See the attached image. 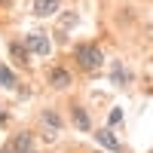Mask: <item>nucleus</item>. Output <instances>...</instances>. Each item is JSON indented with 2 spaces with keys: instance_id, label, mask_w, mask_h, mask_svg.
<instances>
[{
  "instance_id": "nucleus-1",
  "label": "nucleus",
  "mask_w": 153,
  "mask_h": 153,
  "mask_svg": "<svg viewBox=\"0 0 153 153\" xmlns=\"http://www.w3.org/2000/svg\"><path fill=\"white\" fill-rule=\"evenodd\" d=\"M76 61H80L86 71H98L101 61H104V55H101L98 46H92V43H80V46H76Z\"/></svg>"
},
{
  "instance_id": "nucleus-13",
  "label": "nucleus",
  "mask_w": 153,
  "mask_h": 153,
  "mask_svg": "<svg viewBox=\"0 0 153 153\" xmlns=\"http://www.w3.org/2000/svg\"><path fill=\"white\" fill-rule=\"evenodd\" d=\"M123 120V110H110V123H120Z\"/></svg>"
},
{
  "instance_id": "nucleus-8",
  "label": "nucleus",
  "mask_w": 153,
  "mask_h": 153,
  "mask_svg": "<svg viewBox=\"0 0 153 153\" xmlns=\"http://www.w3.org/2000/svg\"><path fill=\"white\" fill-rule=\"evenodd\" d=\"M74 123L80 126L83 132H89V113H86L83 107H74Z\"/></svg>"
},
{
  "instance_id": "nucleus-7",
  "label": "nucleus",
  "mask_w": 153,
  "mask_h": 153,
  "mask_svg": "<svg viewBox=\"0 0 153 153\" xmlns=\"http://www.w3.org/2000/svg\"><path fill=\"white\" fill-rule=\"evenodd\" d=\"M9 52H12V58H16L19 65H28V49L22 43H9Z\"/></svg>"
},
{
  "instance_id": "nucleus-2",
  "label": "nucleus",
  "mask_w": 153,
  "mask_h": 153,
  "mask_svg": "<svg viewBox=\"0 0 153 153\" xmlns=\"http://www.w3.org/2000/svg\"><path fill=\"white\" fill-rule=\"evenodd\" d=\"M28 52H34V55H49L52 52V43H49V37L46 34H40V31H31V34H25V43H22Z\"/></svg>"
},
{
  "instance_id": "nucleus-9",
  "label": "nucleus",
  "mask_w": 153,
  "mask_h": 153,
  "mask_svg": "<svg viewBox=\"0 0 153 153\" xmlns=\"http://www.w3.org/2000/svg\"><path fill=\"white\" fill-rule=\"evenodd\" d=\"M113 83H117V86H126V83H129V71H126L123 65H113Z\"/></svg>"
},
{
  "instance_id": "nucleus-15",
  "label": "nucleus",
  "mask_w": 153,
  "mask_h": 153,
  "mask_svg": "<svg viewBox=\"0 0 153 153\" xmlns=\"http://www.w3.org/2000/svg\"><path fill=\"white\" fill-rule=\"evenodd\" d=\"M0 3H3V0H0Z\"/></svg>"
},
{
  "instance_id": "nucleus-10",
  "label": "nucleus",
  "mask_w": 153,
  "mask_h": 153,
  "mask_svg": "<svg viewBox=\"0 0 153 153\" xmlns=\"http://www.w3.org/2000/svg\"><path fill=\"white\" fill-rule=\"evenodd\" d=\"M0 86H3V89H12V86H16V76H12V71L3 68V65H0Z\"/></svg>"
},
{
  "instance_id": "nucleus-3",
  "label": "nucleus",
  "mask_w": 153,
  "mask_h": 153,
  "mask_svg": "<svg viewBox=\"0 0 153 153\" xmlns=\"http://www.w3.org/2000/svg\"><path fill=\"white\" fill-rule=\"evenodd\" d=\"M6 153H37V150H34V138H31V132H19V135L9 141Z\"/></svg>"
},
{
  "instance_id": "nucleus-12",
  "label": "nucleus",
  "mask_w": 153,
  "mask_h": 153,
  "mask_svg": "<svg viewBox=\"0 0 153 153\" xmlns=\"http://www.w3.org/2000/svg\"><path fill=\"white\" fill-rule=\"evenodd\" d=\"M74 22H76V12H68V16L61 19V25H65V28H68V25H74Z\"/></svg>"
},
{
  "instance_id": "nucleus-14",
  "label": "nucleus",
  "mask_w": 153,
  "mask_h": 153,
  "mask_svg": "<svg viewBox=\"0 0 153 153\" xmlns=\"http://www.w3.org/2000/svg\"><path fill=\"white\" fill-rule=\"evenodd\" d=\"M0 123H6V110L3 107H0Z\"/></svg>"
},
{
  "instance_id": "nucleus-5",
  "label": "nucleus",
  "mask_w": 153,
  "mask_h": 153,
  "mask_svg": "<svg viewBox=\"0 0 153 153\" xmlns=\"http://www.w3.org/2000/svg\"><path fill=\"white\" fill-rule=\"evenodd\" d=\"M58 12V0H34V16H55Z\"/></svg>"
},
{
  "instance_id": "nucleus-4",
  "label": "nucleus",
  "mask_w": 153,
  "mask_h": 153,
  "mask_svg": "<svg viewBox=\"0 0 153 153\" xmlns=\"http://www.w3.org/2000/svg\"><path fill=\"white\" fill-rule=\"evenodd\" d=\"M95 141L104 147V150H113V153H120L123 150V144L117 141V138H113V132L110 129H101V132H95Z\"/></svg>"
},
{
  "instance_id": "nucleus-11",
  "label": "nucleus",
  "mask_w": 153,
  "mask_h": 153,
  "mask_svg": "<svg viewBox=\"0 0 153 153\" xmlns=\"http://www.w3.org/2000/svg\"><path fill=\"white\" fill-rule=\"evenodd\" d=\"M43 123H46V126H52V129H61V120L55 117L52 110H46V113H43Z\"/></svg>"
},
{
  "instance_id": "nucleus-6",
  "label": "nucleus",
  "mask_w": 153,
  "mask_h": 153,
  "mask_svg": "<svg viewBox=\"0 0 153 153\" xmlns=\"http://www.w3.org/2000/svg\"><path fill=\"white\" fill-rule=\"evenodd\" d=\"M49 83H52L55 89H65V86L71 83V74H68L65 68H52V71H49Z\"/></svg>"
}]
</instances>
